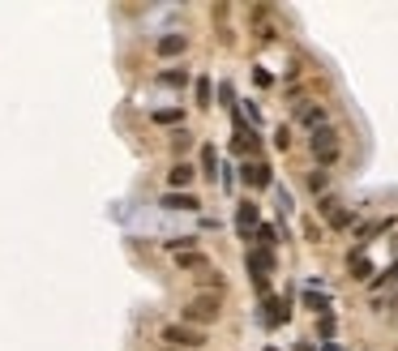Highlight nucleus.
<instances>
[{"mask_svg":"<svg viewBox=\"0 0 398 351\" xmlns=\"http://www.w3.org/2000/svg\"><path fill=\"white\" fill-rule=\"evenodd\" d=\"M394 309H398V295H394Z\"/></svg>","mask_w":398,"mask_h":351,"instance_id":"obj_21","label":"nucleus"},{"mask_svg":"<svg viewBox=\"0 0 398 351\" xmlns=\"http://www.w3.org/2000/svg\"><path fill=\"white\" fill-rule=\"evenodd\" d=\"M189 180H193V167H189V163H176V167H172V184L180 189V184H189Z\"/></svg>","mask_w":398,"mask_h":351,"instance_id":"obj_15","label":"nucleus"},{"mask_svg":"<svg viewBox=\"0 0 398 351\" xmlns=\"http://www.w3.org/2000/svg\"><path fill=\"white\" fill-rule=\"evenodd\" d=\"M394 279H398V270H385V274H381V279H377V283H373V287H390V283H394Z\"/></svg>","mask_w":398,"mask_h":351,"instance_id":"obj_20","label":"nucleus"},{"mask_svg":"<svg viewBox=\"0 0 398 351\" xmlns=\"http://www.w3.org/2000/svg\"><path fill=\"white\" fill-rule=\"evenodd\" d=\"M381 227H390V219H377V223H368V227H360V240H373Z\"/></svg>","mask_w":398,"mask_h":351,"instance_id":"obj_17","label":"nucleus"},{"mask_svg":"<svg viewBox=\"0 0 398 351\" xmlns=\"http://www.w3.org/2000/svg\"><path fill=\"white\" fill-rule=\"evenodd\" d=\"M185 52V34H163L158 39V56H180Z\"/></svg>","mask_w":398,"mask_h":351,"instance_id":"obj_10","label":"nucleus"},{"mask_svg":"<svg viewBox=\"0 0 398 351\" xmlns=\"http://www.w3.org/2000/svg\"><path fill=\"white\" fill-rule=\"evenodd\" d=\"M201 202L193 193H163V210H197Z\"/></svg>","mask_w":398,"mask_h":351,"instance_id":"obj_8","label":"nucleus"},{"mask_svg":"<svg viewBox=\"0 0 398 351\" xmlns=\"http://www.w3.org/2000/svg\"><path fill=\"white\" fill-rule=\"evenodd\" d=\"M321 210H325V219H330V227H347V223H352V215H347V210H334V202H330V197H325V202H321Z\"/></svg>","mask_w":398,"mask_h":351,"instance_id":"obj_12","label":"nucleus"},{"mask_svg":"<svg viewBox=\"0 0 398 351\" xmlns=\"http://www.w3.org/2000/svg\"><path fill=\"white\" fill-rule=\"evenodd\" d=\"M257 240H261V248H270V253H274V244H278V236H274V227L270 223H257V231H253Z\"/></svg>","mask_w":398,"mask_h":351,"instance_id":"obj_13","label":"nucleus"},{"mask_svg":"<svg viewBox=\"0 0 398 351\" xmlns=\"http://www.w3.org/2000/svg\"><path fill=\"white\" fill-rule=\"evenodd\" d=\"M176 266H180V270H210L206 253H176Z\"/></svg>","mask_w":398,"mask_h":351,"instance_id":"obj_11","label":"nucleus"},{"mask_svg":"<svg viewBox=\"0 0 398 351\" xmlns=\"http://www.w3.org/2000/svg\"><path fill=\"white\" fill-rule=\"evenodd\" d=\"M249 270H253V283L266 287V274L274 270V253L270 248H249Z\"/></svg>","mask_w":398,"mask_h":351,"instance_id":"obj_4","label":"nucleus"},{"mask_svg":"<svg viewBox=\"0 0 398 351\" xmlns=\"http://www.w3.org/2000/svg\"><path fill=\"white\" fill-rule=\"evenodd\" d=\"M240 176H244V184H253V189H266V184H270V167H266V163H244Z\"/></svg>","mask_w":398,"mask_h":351,"instance_id":"obj_9","label":"nucleus"},{"mask_svg":"<svg viewBox=\"0 0 398 351\" xmlns=\"http://www.w3.org/2000/svg\"><path fill=\"white\" fill-rule=\"evenodd\" d=\"M163 343L167 347H185V351H201L206 347V334L197 326H185V321H167L163 326Z\"/></svg>","mask_w":398,"mask_h":351,"instance_id":"obj_2","label":"nucleus"},{"mask_svg":"<svg viewBox=\"0 0 398 351\" xmlns=\"http://www.w3.org/2000/svg\"><path fill=\"white\" fill-rule=\"evenodd\" d=\"M201 172L214 176L218 172V155H214V146H201Z\"/></svg>","mask_w":398,"mask_h":351,"instance_id":"obj_14","label":"nucleus"},{"mask_svg":"<svg viewBox=\"0 0 398 351\" xmlns=\"http://www.w3.org/2000/svg\"><path fill=\"white\" fill-rule=\"evenodd\" d=\"M261 305H266V309H261V321H266V326H282V321H287V305H282L278 295H266Z\"/></svg>","mask_w":398,"mask_h":351,"instance_id":"obj_5","label":"nucleus"},{"mask_svg":"<svg viewBox=\"0 0 398 351\" xmlns=\"http://www.w3.org/2000/svg\"><path fill=\"white\" fill-rule=\"evenodd\" d=\"M313 155H317V163H325V167L338 159V133H334V129H325V125L313 129Z\"/></svg>","mask_w":398,"mask_h":351,"instance_id":"obj_3","label":"nucleus"},{"mask_svg":"<svg viewBox=\"0 0 398 351\" xmlns=\"http://www.w3.org/2000/svg\"><path fill=\"white\" fill-rule=\"evenodd\" d=\"M352 274L356 279H368V257L364 253H352Z\"/></svg>","mask_w":398,"mask_h":351,"instance_id":"obj_16","label":"nucleus"},{"mask_svg":"<svg viewBox=\"0 0 398 351\" xmlns=\"http://www.w3.org/2000/svg\"><path fill=\"white\" fill-rule=\"evenodd\" d=\"M236 231H240L244 240L257 231V206H253V202H240V210H236Z\"/></svg>","mask_w":398,"mask_h":351,"instance_id":"obj_7","label":"nucleus"},{"mask_svg":"<svg viewBox=\"0 0 398 351\" xmlns=\"http://www.w3.org/2000/svg\"><path fill=\"white\" fill-rule=\"evenodd\" d=\"M197 103H201V108L210 103V82H206V77H197Z\"/></svg>","mask_w":398,"mask_h":351,"instance_id":"obj_18","label":"nucleus"},{"mask_svg":"<svg viewBox=\"0 0 398 351\" xmlns=\"http://www.w3.org/2000/svg\"><path fill=\"white\" fill-rule=\"evenodd\" d=\"M154 125H180V112H154Z\"/></svg>","mask_w":398,"mask_h":351,"instance_id":"obj_19","label":"nucleus"},{"mask_svg":"<svg viewBox=\"0 0 398 351\" xmlns=\"http://www.w3.org/2000/svg\"><path fill=\"white\" fill-rule=\"evenodd\" d=\"M218 313H223L218 291H201L185 305V326H210V321H218Z\"/></svg>","mask_w":398,"mask_h":351,"instance_id":"obj_1","label":"nucleus"},{"mask_svg":"<svg viewBox=\"0 0 398 351\" xmlns=\"http://www.w3.org/2000/svg\"><path fill=\"white\" fill-rule=\"evenodd\" d=\"M232 125H236V150H240V155H253V150H257V133H253L236 112H232Z\"/></svg>","mask_w":398,"mask_h":351,"instance_id":"obj_6","label":"nucleus"}]
</instances>
